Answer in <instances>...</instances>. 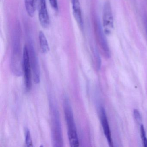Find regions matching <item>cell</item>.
I'll return each mask as SVG.
<instances>
[{
    "label": "cell",
    "instance_id": "cell-5",
    "mask_svg": "<svg viewBox=\"0 0 147 147\" xmlns=\"http://www.w3.org/2000/svg\"><path fill=\"white\" fill-rule=\"evenodd\" d=\"M100 121H101V124L103 127L104 134L106 138L108 144L110 147H113L111 134L109 125L108 124V120L105 111L104 107H100Z\"/></svg>",
    "mask_w": 147,
    "mask_h": 147
},
{
    "label": "cell",
    "instance_id": "cell-12",
    "mask_svg": "<svg viewBox=\"0 0 147 147\" xmlns=\"http://www.w3.org/2000/svg\"><path fill=\"white\" fill-rule=\"evenodd\" d=\"M50 3L51 7L55 11H57L58 9L57 0H49Z\"/></svg>",
    "mask_w": 147,
    "mask_h": 147
},
{
    "label": "cell",
    "instance_id": "cell-11",
    "mask_svg": "<svg viewBox=\"0 0 147 147\" xmlns=\"http://www.w3.org/2000/svg\"><path fill=\"white\" fill-rule=\"evenodd\" d=\"M133 114L135 119L138 123H140L142 120V117L139 111L137 109H135L133 111Z\"/></svg>",
    "mask_w": 147,
    "mask_h": 147
},
{
    "label": "cell",
    "instance_id": "cell-13",
    "mask_svg": "<svg viewBox=\"0 0 147 147\" xmlns=\"http://www.w3.org/2000/svg\"><path fill=\"white\" fill-rule=\"evenodd\" d=\"M142 141L144 147H147V138L145 137L143 139H142Z\"/></svg>",
    "mask_w": 147,
    "mask_h": 147
},
{
    "label": "cell",
    "instance_id": "cell-9",
    "mask_svg": "<svg viewBox=\"0 0 147 147\" xmlns=\"http://www.w3.org/2000/svg\"><path fill=\"white\" fill-rule=\"evenodd\" d=\"M26 9L29 16L33 17L36 10V0H25Z\"/></svg>",
    "mask_w": 147,
    "mask_h": 147
},
{
    "label": "cell",
    "instance_id": "cell-7",
    "mask_svg": "<svg viewBox=\"0 0 147 147\" xmlns=\"http://www.w3.org/2000/svg\"><path fill=\"white\" fill-rule=\"evenodd\" d=\"M74 17L78 24L82 28L83 23L80 0H71Z\"/></svg>",
    "mask_w": 147,
    "mask_h": 147
},
{
    "label": "cell",
    "instance_id": "cell-8",
    "mask_svg": "<svg viewBox=\"0 0 147 147\" xmlns=\"http://www.w3.org/2000/svg\"><path fill=\"white\" fill-rule=\"evenodd\" d=\"M38 37L41 51L44 54L48 53L49 51V47L46 36L42 31L39 32Z\"/></svg>",
    "mask_w": 147,
    "mask_h": 147
},
{
    "label": "cell",
    "instance_id": "cell-6",
    "mask_svg": "<svg viewBox=\"0 0 147 147\" xmlns=\"http://www.w3.org/2000/svg\"><path fill=\"white\" fill-rule=\"evenodd\" d=\"M38 17L41 26L44 28H48L49 26L50 20L47 10L46 0H40V8Z\"/></svg>",
    "mask_w": 147,
    "mask_h": 147
},
{
    "label": "cell",
    "instance_id": "cell-1",
    "mask_svg": "<svg viewBox=\"0 0 147 147\" xmlns=\"http://www.w3.org/2000/svg\"><path fill=\"white\" fill-rule=\"evenodd\" d=\"M63 108L64 117L67 127L68 136L71 147H78L79 141L71 104L67 96H64Z\"/></svg>",
    "mask_w": 147,
    "mask_h": 147
},
{
    "label": "cell",
    "instance_id": "cell-3",
    "mask_svg": "<svg viewBox=\"0 0 147 147\" xmlns=\"http://www.w3.org/2000/svg\"><path fill=\"white\" fill-rule=\"evenodd\" d=\"M22 62L23 70L24 74L26 89L27 91H29L32 88V67L29 49L26 46L24 47L23 50Z\"/></svg>",
    "mask_w": 147,
    "mask_h": 147
},
{
    "label": "cell",
    "instance_id": "cell-4",
    "mask_svg": "<svg viewBox=\"0 0 147 147\" xmlns=\"http://www.w3.org/2000/svg\"><path fill=\"white\" fill-rule=\"evenodd\" d=\"M103 27L106 35H111L114 29L113 15L111 5L108 2L105 4L103 9Z\"/></svg>",
    "mask_w": 147,
    "mask_h": 147
},
{
    "label": "cell",
    "instance_id": "cell-2",
    "mask_svg": "<svg viewBox=\"0 0 147 147\" xmlns=\"http://www.w3.org/2000/svg\"><path fill=\"white\" fill-rule=\"evenodd\" d=\"M51 133L54 147H62L63 141L61 124L57 107L52 101H50Z\"/></svg>",
    "mask_w": 147,
    "mask_h": 147
},
{
    "label": "cell",
    "instance_id": "cell-10",
    "mask_svg": "<svg viewBox=\"0 0 147 147\" xmlns=\"http://www.w3.org/2000/svg\"><path fill=\"white\" fill-rule=\"evenodd\" d=\"M25 142L26 146L29 147H33V143H32L30 132L27 128L25 129Z\"/></svg>",
    "mask_w": 147,
    "mask_h": 147
}]
</instances>
